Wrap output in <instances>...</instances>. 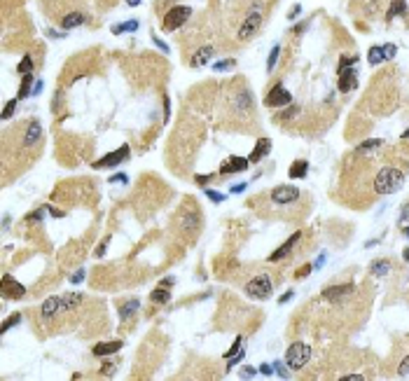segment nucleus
Here are the masks:
<instances>
[{"label": "nucleus", "instance_id": "55", "mask_svg": "<svg viewBox=\"0 0 409 381\" xmlns=\"http://www.w3.org/2000/svg\"><path fill=\"white\" fill-rule=\"evenodd\" d=\"M293 295H295V293H293V290H287V293H285V295H283V297H281V299H278V304H287V302H290V299H293Z\"/></svg>", "mask_w": 409, "mask_h": 381}, {"label": "nucleus", "instance_id": "16", "mask_svg": "<svg viewBox=\"0 0 409 381\" xmlns=\"http://www.w3.org/2000/svg\"><path fill=\"white\" fill-rule=\"evenodd\" d=\"M269 152H271V140L269 138H260L257 143H255V150L250 152L248 161H250V164H260V161L269 155Z\"/></svg>", "mask_w": 409, "mask_h": 381}, {"label": "nucleus", "instance_id": "1", "mask_svg": "<svg viewBox=\"0 0 409 381\" xmlns=\"http://www.w3.org/2000/svg\"><path fill=\"white\" fill-rule=\"evenodd\" d=\"M404 185V171L398 166H381L374 176V194H395Z\"/></svg>", "mask_w": 409, "mask_h": 381}, {"label": "nucleus", "instance_id": "38", "mask_svg": "<svg viewBox=\"0 0 409 381\" xmlns=\"http://www.w3.org/2000/svg\"><path fill=\"white\" fill-rule=\"evenodd\" d=\"M215 73H222V70H232L234 68V59H225V61H218L215 66Z\"/></svg>", "mask_w": 409, "mask_h": 381}, {"label": "nucleus", "instance_id": "54", "mask_svg": "<svg viewBox=\"0 0 409 381\" xmlns=\"http://www.w3.org/2000/svg\"><path fill=\"white\" fill-rule=\"evenodd\" d=\"M173 283H176V278H171V276H169V278H161V281H159V285H161V288H171Z\"/></svg>", "mask_w": 409, "mask_h": 381}, {"label": "nucleus", "instance_id": "20", "mask_svg": "<svg viewBox=\"0 0 409 381\" xmlns=\"http://www.w3.org/2000/svg\"><path fill=\"white\" fill-rule=\"evenodd\" d=\"M400 14H407V0H391V7H388V12H386V19L391 21V19L400 17Z\"/></svg>", "mask_w": 409, "mask_h": 381}, {"label": "nucleus", "instance_id": "4", "mask_svg": "<svg viewBox=\"0 0 409 381\" xmlns=\"http://www.w3.org/2000/svg\"><path fill=\"white\" fill-rule=\"evenodd\" d=\"M311 355H314V351H311L309 344L295 342V344H290L287 351H285V365L290 367V370H302V367L311 360Z\"/></svg>", "mask_w": 409, "mask_h": 381}, {"label": "nucleus", "instance_id": "19", "mask_svg": "<svg viewBox=\"0 0 409 381\" xmlns=\"http://www.w3.org/2000/svg\"><path fill=\"white\" fill-rule=\"evenodd\" d=\"M213 52H215V50H213L210 44H206V47H201V50L197 52V54H194V59H192V66H194V68H201V66H206V63H208V61H210V56H213Z\"/></svg>", "mask_w": 409, "mask_h": 381}, {"label": "nucleus", "instance_id": "3", "mask_svg": "<svg viewBox=\"0 0 409 381\" xmlns=\"http://www.w3.org/2000/svg\"><path fill=\"white\" fill-rule=\"evenodd\" d=\"M189 17H192V7H187V5H173L171 10L164 14V19H161V31H166V33L178 31V28H183L185 23H187Z\"/></svg>", "mask_w": 409, "mask_h": 381}, {"label": "nucleus", "instance_id": "45", "mask_svg": "<svg viewBox=\"0 0 409 381\" xmlns=\"http://www.w3.org/2000/svg\"><path fill=\"white\" fill-rule=\"evenodd\" d=\"M299 12H302V5L297 3V5L290 7V12H287V19H290V21H295V17H299Z\"/></svg>", "mask_w": 409, "mask_h": 381}, {"label": "nucleus", "instance_id": "57", "mask_svg": "<svg viewBox=\"0 0 409 381\" xmlns=\"http://www.w3.org/2000/svg\"><path fill=\"white\" fill-rule=\"evenodd\" d=\"M210 176H197V185H208Z\"/></svg>", "mask_w": 409, "mask_h": 381}, {"label": "nucleus", "instance_id": "11", "mask_svg": "<svg viewBox=\"0 0 409 381\" xmlns=\"http://www.w3.org/2000/svg\"><path fill=\"white\" fill-rule=\"evenodd\" d=\"M355 290L353 283H344V285H332L323 290V299H330V302H339V299L348 297V295Z\"/></svg>", "mask_w": 409, "mask_h": 381}, {"label": "nucleus", "instance_id": "60", "mask_svg": "<svg viewBox=\"0 0 409 381\" xmlns=\"http://www.w3.org/2000/svg\"><path fill=\"white\" fill-rule=\"evenodd\" d=\"M40 89H42V82H40V80H38V82L33 84V94H40Z\"/></svg>", "mask_w": 409, "mask_h": 381}, {"label": "nucleus", "instance_id": "30", "mask_svg": "<svg viewBox=\"0 0 409 381\" xmlns=\"http://www.w3.org/2000/svg\"><path fill=\"white\" fill-rule=\"evenodd\" d=\"M80 302H82V295H80V293H75V295H66V297H63V311H70L73 306H78Z\"/></svg>", "mask_w": 409, "mask_h": 381}, {"label": "nucleus", "instance_id": "27", "mask_svg": "<svg viewBox=\"0 0 409 381\" xmlns=\"http://www.w3.org/2000/svg\"><path fill=\"white\" fill-rule=\"evenodd\" d=\"M136 28H138V21L131 19V21H124V23H115V26H112V33L122 35V33H131V31H136Z\"/></svg>", "mask_w": 409, "mask_h": 381}, {"label": "nucleus", "instance_id": "31", "mask_svg": "<svg viewBox=\"0 0 409 381\" xmlns=\"http://www.w3.org/2000/svg\"><path fill=\"white\" fill-rule=\"evenodd\" d=\"M381 145H383V140L370 138V140H365V143L358 145V152H370V150H376V148H381Z\"/></svg>", "mask_w": 409, "mask_h": 381}, {"label": "nucleus", "instance_id": "18", "mask_svg": "<svg viewBox=\"0 0 409 381\" xmlns=\"http://www.w3.org/2000/svg\"><path fill=\"white\" fill-rule=\"evenodd\" d=\"M84 21H87V17H84L82 12H70V14H66V17L61 19V28L63 31H70V28L82 26Z\"/></svg>", "mask_w": 409, "mask_h": 381}, {"label": "nucleus", "instance_id": "47", "mask_svg": "<svg viewBox=\"0 0 409 381\" xmlns=\"http://www.w3.org/2000/svg\"><path fill=\"white\" fill-rule=\"evenodd\" d=\"M152 42H155V44H157V47H159L161 52H169V44H166V42H164V40H161V38H157V35H152Z\"/></svg>", "mask_w": 409, "mask_h": 381}, {"label": "nucleus", "instance_id": "63", "mask_svg": "<svg viewBox=\"0 0 409 381\" xmlns=\"http://www.w3.org/2000/svg\"><path fill=\"white\" fill-rule=\"evenodd\" d=\"M402 138H404V140H407V138H409V129H407V131H404V133H402Z\"/></svg>", "mask_w": 409, "mask_h": 381}, {"label": "nucleus", "instance_id": "42", "mask_svg": "<svg viewBox=\"0 0 409 381\" xmlns=\"http://www.w3.org/2000/svg\"><path fill=\"white\" fill-rule=\"evenodd\" d=\"M255 374H257L255 367H241V370H238V376H241V379H253Z\"/></svg>", "mask_w": 409, "mask_h": 381}, {"label": "nucleus", "instance_id": "6", "mask_svg": "<svg viewBox=\"0 0 409 381\" xmlns=\"http://www.w3.org/2000/svg\"><path fill=\"white\" fill-rule=\"evenodd\" d=\"M129 157V145H122L119 150H112V152H108V155H103L99 161H94V169H115V166L124 164Z\"/></svg>", "mask_w": 409, "mask_h": 381}, {"label": "nucleus", "instance_id": "10", "mask_svg": "<svg viewBox=\"0 0 409 381\" xmlns=\"http://www.w3.org/2000/svg\"><path fill=\"white\" fill-rule=\"evenodd\" d=\"M299 239H302V232H295L293 236H290L285 243H283L281 248H276V250H274V253L269 255V260H267V262H278V260H283V257H287V255L293 253V248H295V246H297V243H299Z\"/></svg>", "mask_w": 409, "mask_h": 381}, {"label": "nucleus", "instance_id": "22", "mask_svg": "<svg viewBox=\"0 0 409 381\" xmlns=\"http://www.w3.org/2000/svg\"><path fill=\"white\" fill-rule=\"evenodd\" d=\"M138 306H140V299H129V302H124L122 306H119V318H122V321H129V318L138 311Z\"/></svg>", "mask_w": 409, "mask_h": 381}, {"label": "nucleus", "instance_id": "14", "mask_svg": "<svg viewBox=\"0 0 409 381\" xmlns=\"http://www.w3.org/2000/svg\"><path fill=\"white\" fill-rule=\"evenodd\" d=\"M40 136H42V127H40V122L31 120L26 124V131H23V148H33V145L40 140Z\"/></svg>", "mask_w": 409, "mask_h": 381}, {"label": "nucleus", "instance_id": "25", "mask_svg": "<svg viewBox=\"0 0 409 381\" xmlns=\"http://www.w3.org/2000/svg\"><path fill=\"white\" fill-rule=\"evenodd\" d=\"M150 299H152V302H155V304H166V302H169V299H171V293H169V288H157V290H152V293H150Z\"/></svg>", "mask_w": 409, "mask_h": 381}, {"label": "nucleus", "instance_id": "58", "mask_svg": "<svg viewBox=\"0 0 409 381\" xmlns=\"http://www.w3.org/2000/svg\"><path fill=\"white\" fill-rule=\"evenodd\" d=\"M323 265H325V253H321V255H318V262H316L314 267H316V269H321Z\"/></svg>", "mask_w": 409, "mask_h": 381}, {"label": "nucleus", "instance_id": "15", "mask_svg": "<svg viewBox=\"0 0 409 381\" xmlns=\"http://www.w3.org/2000/svg\"><path fill=\"white\" fill-rule=\"evenodd\" d=\"M61 309H63V297H50L44 299L42 306H40V316L42 318H54Z\"/></svg>", "mask_w": 409, "mask_h": 381}, {"label": "nucleus", "instance_id": "7", "mask_svg": "<svg viewBox=\"0 0 409 381\" xmlns=\"http://www.w3.org/2000/svg\"><path fill=\"white\" fill-rule=\"evenodd\" d=\"M290 101H293V94H290L283 84H274L264 99V105L267 108H283V105H287Z\"/></svg>", "mask_w": 409, "mask_h": 381}, {"label": "nucleus", "instance_id": "61", "mask_svg": "<svg viewBox=\"0 0 409 381\" xmlns=\"http://www.w3.org/2000/svg\"><path fill=\"white\" fill-rule=\"evenodd\" d=\"M127 5H129V7H138V5H140V0H127Z\"/></svg>", "mask_w": 409, "mask_h": 381}, {"label": "nucleus", "instance_id": "21", "mask_svg": "<svg viewBox=\"0 0 409 381\" xmlns=\"http://www.w3.org/2000/svg\"><path fill=\"white\" fill-rule=\"evenodd\" d=\"M290 178H306V173H309V161L306 159H297V161H293V166H290Z\"/></svg>", "mask_w": 409, "mask_h": 381}, {"label": "nucleus", "instance_id": "12", "mask_svg": "<svg viewBox=\"0 0 409 381\" xmlns=\"http://www.w3.org/2000/svg\"><path fill=\"white\" fill-rule=\"evenodd\" d=\"M26 295V288L21 285V283H17L14 278L7 274V276H3V297H12V299H19Z\"/></svg>", "mask_w": 409, "mask_h": 381}, {"label": "nucleus", "instance_id": "17", "mask_svg": "<svg viewBox=\"0 0 409 381\" xmlns=\"http://www.w3.org/2000/svg\"><path fill=\"white\" fill-rule=\"evenodd\" d=\"M122 348V342H99L94 346V355H99V358H105V355H112L117 353Z\"/></svg>", "mask_w": 409, "mask_h": 381}, {"label": "nucleus", "instance_id": "24", "mask_svg": "<svg viewBox=\"0 0 409 381\" xmlns=\"http://www.w3.org/2000/svg\"><path fill=\"white\" fill-rule=\"evenodd\" d=\"M33 73H28V75H23V80H21V84H19V94H17V99L19 101H23L26 96H31L33 94Z\"/></svg>", "mask_w": 409, "mask_h": 381}, {"label": "nucleus", "instance_id": "62", "mask_svg": "<svg viewBox=\"0 0 409 381\" xmlns=\"http://www.w3.org/2000/svg\"><path fill=\"white\" fill-rule=\"evenodd\" d=\"M402 260H404V262H409V248H404V250H402Z\"/></svg>", "mask_w": 409, "mask_h": 381}, {"label": "nucleus", "instance_id": "28", "mask_svg": "<svg viewBox=\"0 0 409 381\" xmlns=\"http://www.w3.org/2000/svg\"><path fill=\"white\" fill-rule=\"evenodd\" d=\"M278 56H281V47H278V44H274V47H271V52H269V59H267V73H271L274 68H276Z\"/></svg>", "mask_w": 409, "mask_h": 381}, {"label": "nucleus", "instance_id": "37", "mask_svg": "<svg viewBox=\"0 0 409 381\" xmlns=\"http://www.w3.org/2000/svg\"><path fill=\"white\" fill-rule=\"evenodd\" d=\"M398 376H402V379H407V376H409V355H404V358L400 360V365H398Z\"/></svg>", "mask_w": 409, "mask_h": 381}, {"label": "nucleus", "instance_id": "40", "mask_svg": "<svg viewBox=\"0 0 409 381\" xmlns=\"http://www.w3.org/2000/svg\"><path fill=\"white\" fill-rule=\"evenodd\" d=\"M244 358H246V351H244V346H241V351H238L236 355H232V358H229V363H227V370H232L234 365H238Z\"/></svg>", "mask_w": 409, "mask_h": 381}, {"label": "nucleus", "instance_id": "8", "mask_svg": "<svg viewBox=\"0 0 409 381\" xmlns=\"http://www.w3.org/2000/svg\"><path fill=\"white\" fill-rule=\"evenodd\" d=\"M297 199H299V189L293 187V185H278V187L271 189V201L276 206H287Z\"/></svg>", "mask_w": 409, "mask_h": 381}, {"label": "nucleus", "instance_id": "56", "mask_svg": "<svg viewBox=\"0 0 409 381\" xmlns=\"http://www.w3.org/2000/svg\"><path fill=\"white\" fill-rule=\"evenodd\" d=\"M363 379V374H346V376H342V381H360Z\"/></svg>", "mask_w": 409, "mask_h": 381}, {"label": "nucleus", "instance_id": "23", "mask_svg": "<svg viewBox=\"0 0 409 381\" xmlns=\"http://www.w3.org/2000/svg\"><path fill=\"white\" fill-rule=\"evenodd\" d=\"M370 274H372V276H376V278H381V276H386V274H391V262H388V260H376V262H372Z\"/></svg>", "mask_w": 409, "mask_h": 381}, {"label": "nucleus", "instance_id": "44", "mask_svg": "<svg viewBox=\"0 0 409 381\" xmlns=\"http://www.w3.org/2000/svg\"><path fill=\"white\" fill-rule=\"evenodd\" d=\"M84 276H87V271H84V269H78V271H75V274L70 276V283H82Z\"/></svg>", "mask_w": 409, "mask_h": 381}, {"label": "nucleus", "instance_id": "41", "mask_svg": "<svg viewBox=\"0 0 409 381\" xmlns=\"http://www.w3.org/2000/svg\"><path fill=\"white\" fill-rule=\"evenodd\" d=\"M274 374H278L281 379H290V374H287V370H285V365L278 363V360L274 363Z\"/></svg>", "mask_w": 409, "mask_h": 381}, {"label": "nucleus", "instance_id": "32", "mask_svg": "<svg viewBox=\"0 0 409 381\" xmlns=\"http://www.w3.org/2000/svg\"><path fill=\"white\" fill-rule=\"evenodd\" d=\"M204 194L208 197L210 201H213V204H222V201L227 199V194H220V192H215V189H210V187H206Z\"/></svg>", "mask_w": 409, "mask_h": 381}, {"label": "nucleus", "instance_id": "9", "mask_svg": "<svg viewBox=\"0 0 409 381\" xmlns=\"http://www.w3.org/2000/svg\"><path fill=\"white\" fill-rule=\"evenodd\" d=\"M250 161L246 157H238V155H232L225 164L220 166V173L222 176H232V173H241V171H248Z\"/></svg>", "mask_w": 409, "mask_h": 381}, {"label": "nucleus", "instance_id": "34", "mask_svg": "<svg viewBox=\"0 0 409 381\" xmlns=\"http://www.w3.org/2000/svg\"><path fill=\"white\" fill-rule=\"evenodd\" d=\"M19 323H21V316H19V314L10 316V318H7V321H5V323H3V327H0V332H3V335H5V332H7V330H10V327L19 325Z\"/></svg>", "mask_w": 409, "mask_h": 381}, {"label": "nucleus", "instance_id": "43", "mask_svg": "<svg viewBox=\"0 0 409 381\" xmlns=\"http://www.w3.org/2000/svg\"><path fill=\"white\" fill-rule=\"evenodd\" d=\"M238 351H241V337H236V342L232 344V348L227 351V355H225V358H232V355H236Z\"/></svg>", "mask_w": 409, "mask_h": 381}, {"label": "nucleus", "instance_id": "53", "mask_svg": "<svg viewBox=\"0 0 409 381\" xmlns=\"http://www.w3.org/2000/svg\"><path fill=\"white\" fill-rule=\"evenodd\" d=\"M105 248H108V241H103L99 248H96V257H103V255H105Z\"/></svg>", "mask_w": 409, "mask_h": 381}, {"label": "nucleus", "instance_id": "64", "mask_svg": "<svg viewBox=\"0 0 409 381\" xmlns=\"http://www.w3.org/2000/svg\"><path fill=\"white\" fill-rule=\"evenodd\" d=\"M404 236H407V239H409V227H404Z\"/></svg>", "mask_w": 409, "mask_h": 381}, {"label": "nucleus", "instance_id": "48", "mask_svg": "<svg viewBox=\"0 0 409 381\" xmlns=\"http://www.w3.org/2000/svg\"><path fill=\"white\" fill-rule=\"evenodd\" d=\"M42 210H44V208H40V210H35V213H31V216L26 218V220H28V222H33V220H35V222H40V220H42Z\"/></svg>", "mask_w": 409, "mask_h": 381}, {"label": "nucleus", "instance_id": "36", "mask_svg": "<svg viewBox=\"0 0 409 381\" xmlns=\"http://www.w3.org/2000/svg\"><path fill=\"white\" fill-rule=\"evenodd\" d=\"M311 271H314V265H311V262H306L304 267H299V269L295 271V278H297V281H302V278H306V276H309Z\"/></svg>", "mask_w": 409, "mask_h": 381}, {"label": "nucleus", "instance_id": "49", "mask_svg": "<svg viewBox=\"0 0 409 381\" xmlns=\"http://www.w3.org/2000/svg\"><path fill=\"white\" fill-rule=\"evenodd\" d=\"M110 182H124V185H129V178L124 176V173H117V176H110Z\"/></svg>", "mask_w": 409, "mask_h": 381}, {"label": "nucleus", "instance_id": "13", "mask_svg": "<svg viewBox=\"0 0 409 381\" xmlns=\"http://www.w3.org/2000/svg\"><path fill=\"white\" fill-rule=\"evenodd\" d=\"M337 75H339V82H337L339 91H353L355 84H358V78H355L358 73L353 68H344V70H337Z\"/></svg>", "mask_w": 409, "mask_h": 381}, {"label": "nucleus", "instance_id": "50", "mask_svg": "<svg viewBox=\"0 0 409 381\" xmlns=\"http://www.w3.org/2000/svg\"><path fill=\"white\" fill-rule=\"evenodd\" d=\"M260 374L271 376V374H274V365H260Z\"/></svg>", "mask_w": 409, "mask_h": 381}, {"label": "nucleus", "instance_id": "29", "mask_svg": "<svg viewBox=\"0 0 409 381\" xmlns=\"http://www.w3.org/2000/svg\"><path fill=\"white\" fill-rule=\"evenodd\" d=\"M33 59H31V54H26L21 59V63L17 66V73H21V75H28V73H33Z\"/></svg>", "mask_w": 409, "mask_h": 381}, {"label": "nucleus", "instance_id": "2", "mask_svg": "<svg viewBox=\"0 0 409 381\" xmlns=\"http://www.w3.org/2000/svg\"><path fill=\"white\" fill-rule=\"evenodd\" d=\"M262 23H264V10H262L257 3H255V5L246 12V17L241 19V26H238V31H236V38L241 40V42H246V40H253L255 35L260 33Z\"/></svg>", "mask_w": 409, "mask_h": 381}, {"label": "nucleus", "instance_id": "35", "mask_svg": "<svg viewBox=\"0 0 409 381\" xmlns=\"http://www.w3.org/2000/svg\"><path fill=\"white\" fill-rule=\"evenodd\" d=\"M17 105H19V99H12V101H7L5 110H3V120H10V117L14 115V110H17Z\"/></svg>", "mask_w": 409, "mask_h": 381}, {"label": "nucleus", "instance_id": "39", "mask_svg": "<svg viewBox=\"0 0 409 381\" xmlns=\"http://www.w3.org/2000/svg\"><path fill=\"white\" fill-rule=\"evenodd\" d=\"M381 50H383V59H386V61H391L393 56L398 54V47H395V44H391V42H388V44H383Z\"/></svg>", "mask_w": 409, "mask_h": 381}, {"label": "nucleus", "instance_id": "46", "mask_svg": "<svg viewBox=\"0 0 409 381\" xmlns=\"http://www.w3.org/2000/svg\"><path fill=\"white\" fill-rule=\"evenodd\" d=\"M246 187H248V182H236V185H232V189H229V192H232V194H241Z\"/></svg>", "mask_w": 409, "mask_h": 381}, {"label": "nucleus", "instance_id": "59", "mask_svg": "<svg viewBox=\"0 0 409 381\" xmlns=\"http://www.w3.org/2000/svg\"><path fill=\"white\" fill-rule=\"evenodd\" d=\"M50 33V38H54V40H61L63 38V33H56V31H47Z\"/></svg>", "mask_w": 409, "mask_h": 381}, {"label": "nucleus", "instance_id": "51", "mask_svg": "<svg viewBox=\"0 0 409 381\" xmlns=\"http://www.w3.org/2000/svg\"><path fill=\"white\" fill-rule=\"evenodd\" d=\"M169 115H171V101L169 96H164V120H169Z\"/></svg>", "mask_w": 409, "mask_h": 381}, {"label": "nucleus", "instance_id": "52", "mask_svg": "<svg viewBox=\"0 0 409 381\" xmlns=\"http://www.w3.org/2000/svg\"><path fill=\"white\" fill-rule=\"evenodd\" d=\"M47 210H50V216H52V218H63V216H66V213H63V210L54 208V206H50V208H47Z\"/></svg>", "mask_w": 409, "mask_h": 381}, {"label": "nucleus", "instance_id": "33", "mask_svg": "<svg viewBox=\"0 0 409 381\" xmlns=\"http://www.w3.org/2000/svg\"><path fill=\"white\" fill-rule=\"evenodd\" d=\"M355 61H358V56H351V54H344L342 59H339V66H337V70H344V68H348V66H355Z\"/></svg>", "mask_w": 409, "mask_h": 381}, {"label": "nucleus", "instance_id": "5", "mask_svg": "<svg viewBox=\"0 0 409 381\" xmlns=\"http://www.w3.org/2000/svg\"><path fill=\"white\" fill-rule=\"evenodd\" d=\"M271 293H274V285H271V278L267 274H260V276L250 278L246 283V295L253 299H267L271 297Z\"/></svg>", "mask_w": 409, "mask_h": 381}, {"label": "nucleus", "instance_id": "26", "mask_svg": "<svg viewBox=\"0 0 409 381\" xmlns=\"http://www.w3.org/2000/svg\"><path fill=\"white\" fill-rule=\"evenodd\" d=\"M367 61H370V66H379L381 61H386V59H383V50H381V47L372 44L370 52H367Z\"/></svg>", "mask_w": 409, "mask_h": 381}]
</instances>
